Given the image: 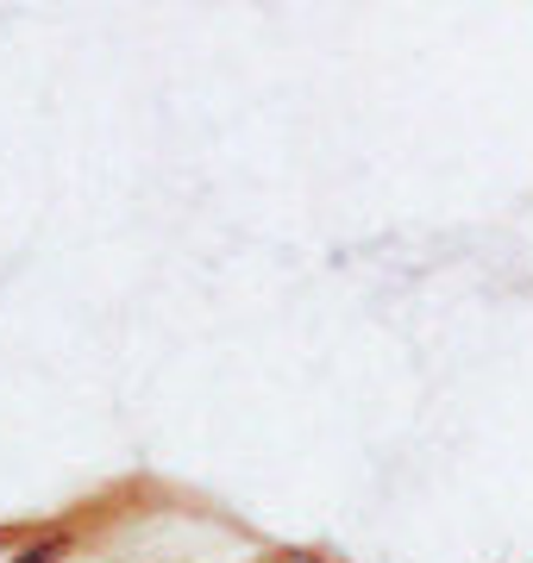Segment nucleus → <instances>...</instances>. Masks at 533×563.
I'll list each match as a JSON object with an SVG mask.
<instances>
[{
  "label": "nucleus",
  "instance_id": "nucleus-1",
  "mask_svg": "<svg viewBox=\"0 0 533 563\" xmlns=\"http://www.w3.org/2000/svg\"><path fill=\"white\" fill-rule=\"evenodd\" d=\"M51 558H57V544H39V551H20L13 563H51Z\"/></svg>",
  "mask_w": 533,
  "mask_h": 563
}]
</instances>
